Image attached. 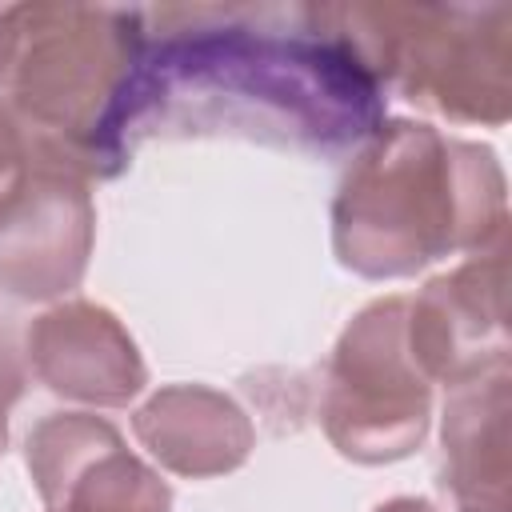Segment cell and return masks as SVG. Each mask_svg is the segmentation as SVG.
<instances>
[{"label": "cell", "mask_w": 512, "mask_h": 512, "mask_svg": "<svg viewBox=\"0 0 512 512\" xmlns=\"http://www.w3.org/2000/svg\"><path fill=\"white\" fill-rule=\"evenodd\" d=\"M144 8H0V92L36 156L76 176H120L136 144Z\"/></svg>", "instance_id": "obj_2"}, {"label": "cell", "mask_w": 512, "mask_h": 512, "mask_svg": "<svg viewBox=\"0 0 512 512\" xmlns=\"http://www.w3.org/2000/svg\"><path fill=\"white\" fill-rule=\"evenodd\" d=\"M504 224L496 156L412 120L376 128L332 204L336 256L368 280L412 276L452 252H488L504 244Z\"/></svg>", "instance_id": "obj_3"}, {"label": "cell", "mask_w": 512, "mask_h": 512, "mask_svg": "<svg viewBox=\"0 0 512 512\" xmlns=\"http://www.w3.org/2000/svg\"><path fill=\"white\" fill-rule=\"evenodd\" d=\"M96 232L84 176L44 156L0 208V292L52 300L80 284Z\"/></svg>", "instance_id": "obj_6"}, {"label": "cell", "mask_w": 512, "mask_h": 512, "mask_svg": "<svg viewBox=\"0 0 512 512\" xmlns=\"http://www.w3.org/2000/svg\"><path fill=\"white\" fill-rule=\"evenodd\" d=\"M328 12L384 92L460 124L508 120V4H328Z\"/></svg>", "instance_id": "obj_4"}, {"label": "cell", "mask_w": 512, "mask_h": 512, "mask_svg": "<svg viewBox=\"0 0 512 512\" xmlns=\"http://www.w3.org/2000/svg\"><path fill=\"white\" fill-rule=\"evenodd\" d=\"M20 392H24V368L16 360L12 340L0 332V452H4V440H8V408L16 404Z\"/></svg>", "instance_id": "obj_13"}, {"label": "cell", "mask_w": 512, "mask_h": 512, "mask_svg": "<svg viewBox=\"0 0 512 512\" xmlns=\"http://www.w3.org/2000/svg\"><path fill=\"white\" fill-rule=\"evenodd\" d=\"M428 412L432 384L408 348V296L368 304L324 368L320 420L328 440L360 464L400 460L424 440Z\"/></svg>", "instance_id": "obj_5"}, {"label": "cell", "mask_w": 512, "mask_h": 512, "mask_svg": "<svg viewBox=\"0 0 512 512\" xmlns=\"http://www.w3.org/2000/svg\"><path fill=\"white\" fill-rule=\"evenodd\" d=\"M32 160H36V148H32L28 128H24V124L16 120V112L0 100V208H4V200L24 184Z\"/></svg>", "instance_id": "obj_12"}, {"label": "cell", "mask_w": 512, "mask_h": 512, "mask_svg": "<svg viewBox=\"0 0 512 512\" xmlns=\"http://www.w3.org/2000/svg\"><path fill=\"white\" fill-rule=\"evenodd\" d=\"M508 248L476 252L408 300V348L428 384H464L508 364Z\"/></svg>", "instance_id": "obj_8"}, {"label": "cell", "mask_w": 512, "mask_h": 512, "mask_svg": "<svg viewBox=\"0 0 512 512\" xmlns=\"http://www.w3.org/2000/svg\"><path fill=\"white\" fill-rule=\"evenodd\" d=\"M376 512H440V508H436V504H428V500H420V496H396V500L380 504Z\"/></svg>", "instance_id": "obj_14"}, {"label": "cell", "mask_w": 512, "mask_h": 512, "mask_svg": "<svg viewBox=\"0 0 512 512\" xmlns=\"http://www.w3.org/2000/svg\"><path fill=\"white\" fill-rule=\"evenodd\" d=\"M384 88L328 4L144 8L140 136H244L312 156L368 144Z\"/></svg>", "instance_id": "obj_1"}, {"label": "cell", "mask_w": 512, "mask_h": 512, "mask_svg": "<svg viewBox=\"0 0 512 512\" xmlns=\"http://www.w3.org/2000/svg\"><path fill=\"white\" fill-rule=\"evenodd\" d=\"M36 380L80 404L120 408L144 388V360L124 324L88 300H68L28 328Z\"/></svg>", "instance_id": "obj_9"}, {"label": "cell", "mask_w": 512, "mask_h": 512, "mask_svg": "<svg viewBox=\"0 0 512 512\" xmlns=\"http://www.w3.org/2000/svg\"><path fill=\"white\" fill-rule=\"evenodd\" d=\"M24 460L48 512H172L168 484L100 416L60 412L40 420L28 432Z\"/></svg>", "instance_id": "obj_7"}, {"label": "cell", "mask_w": 512, "mask_h": 512, "mask_svg": "<svg viewBox=\"0 0 512 512\" xmlns=\"http://www.w3.org/2000/svg\"><path fill=\"white\" fill-rule=\"evenodd\" d=\"M132 428L168 472L192 480L240 468L256 440L244 408L204 384L160 388L144 408H136Z\"/></svg>", "instance_id": "obj_10"}, {"label": "cell", "mask_w": 512, "mask_h": 512, "mask_svg": "<svg viewBox=\"0 0 512 512\" xmlns=\"http://www.w3.org/2000/svg\"><path fill=\"white\" fill-rule=\"evenodd\" d=\"M440 488L456 512H508V364L448 392Z\"/></svg>", "instance_id": "obj_11"}]
</instances>
